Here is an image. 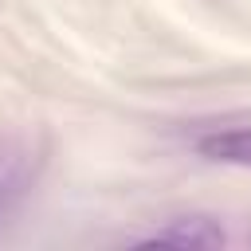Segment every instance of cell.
Instances as JSON below:
<instances>
[{
	"label": "cell",
	"mask_w": 251,
	"mask_h": 251,
	"mask_svg": "<svg viewBox=\"0 0 251 251\" xmlns=\"http://www.w3.org/2000/svg\"><path fill=\"white\" fill-rule=\"evenodd\" d=\"M145 243H173V247H224V227L208 216H180L169 227L153 231Z\"/></svg>",
	"instance_id": "1"
},
{
	"label": "cell",
	"mask_w": 251,
	"mask_h": 251,
	"mask_svg": "<svg viewBox=\"0 0 251 251\" xmlns=\"http://www.w3.org/2000/svg\"><path fill=\"white\" fill-rule=\"evenodd\" d=\"M196 149L208 157V161H220V165H239V169H251V126H231V129H212L196 141Z\"/></svg>",
	"instance_id": "2"
}]
</instances>
